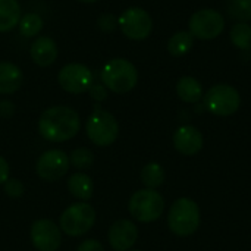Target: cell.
<instances>
[{
	"label": "cell",
	"mask_w": 251,
	"mask_h": 251,
	"mask_svg": "<svg viewBox=\"0 0 251 251\" xmlns=\"http://www.w3.org/2000/svg\"><path fill=\"white\" fill-rule=\"evenodd\" d=\"M79 128V115L68 106H51L38 119L40 135L51 143H63L74 138Z\"/></svg>",
	"instance_id": "6da1fadb"
},
{
	"label": "cell",
	"mask_w": 251,
	"mask_h": 251,
	"mask_svg": "<svg viewBox=\"0 0 251 251\" xmlns=\"http://www.w3.org/2000/svg\"><path fill=\"white\" fill-rule=\"evenodd\" d=\"M101 82L107 90L116 94H125L137 85L138 71L132 62L122 57H116L109 60L103 66Z\"/></svg>",
	"instance_id": "7a4b0ae2"
},
{
	"label": "cell",
	"mask_w": 251,
	"mask_h": 251,
	"mask_svg": "<svg viewBox=\"0 0 251 251\" xmlns=\"http://www.w3.org/2000/svg\"><path fill=\"white\" fill-rule=\"evenodd\" d=\"M169 229L178 237H190L200 226V209L191 199L182 197L174 201L168 213Z\"/></svg>",
	"instance_id": "3957f363"
},
{
	"label": "cell",
	"mask_w": 251,
	"mask_h": 251,
	"mask_svg": "<svg viewBox=\"0 0 251 251\" xmlns=\"http://www.w3.org/2000/svg\"><path fill=\"white\" fill-rule=\"evenodd\" d=\"M85 132L93 144L107 147L116 141L119 135V125L110 112L101 109L100 104H96L93 113L85 122Z\"/></svg>",
	"instance_id": "277c9868"
},
{
	"label": "cell",
	"mask_w": 251,
	"mask_h": 251,
	"mask_svg": "<svg viewBox=\"0 0 251 251\" xmlns=\"http://www.w3.org/2000/svg\"><path fill=\"white\" fill-rule=\"evenodd\" d=\"M129 213L134 219L143 224L157 221L165 210V200L156 190H140L132 194L128 204Z\"/></svg>",
	"instance_id": "5b68a950"
},
{
	"label": "cell",
	"mask_w": 251,
	"mask_h": 251,
	"mask_svg": "<svg viewBox=\"0 0 251 251\" xmlns=\"http://www.w3.org/2000/svg\"><path fill=\"white\" fill-rule=\"evenodd\" d=\"M96 224V210L85 201L71 204L60 216L59 226L69 237L87 234Z\"/></svg>",
	"instance_id": "8992f818"
},
{
	"label": "cell",
	"mask_w": 251,
	"mask_h": 251,
	"mask_svg": "<svg viewBox=\"0 0 251 251\" xmlns=\"http://www.w3.org/2000/svg\"><path fill=\"white\" fill-rule=\"evenodd\" d=\"M204 97V107L216 116L234 115L241 106V96L238 90L228 84H218L207 90Z\"/></svg>",
	"instance_id": "52a82bcc"
},
{
	"label": "cell",
	"mask_w": 251,
	"mask_h": 251,
	"mask_svg": "<svg viewBox=\"0 0 251 251\" xmlns=\"http://www.w3.org/2000/svg\"><path fill=\"white\" fill-rule=\"evenodd\" d=\"M190 34L199 40H213L225 29V19L215 9H201L191 15L188 22Z\"/></svg>",
	"instance_id": "ba28073f"
},
{
	"label": "cell",
	"mask_w": 251,
	"mask_h": 251,
	"mask_svg": "<svg viewBox=\"0 0 251 251\" xmlns=\"http://www.w3.org/2000/svg\"><path fill=\"white\" fill-rule=\"evenodd\" d=\"M118 25L125 37L135 41L147 38L153 31V19L141 7L125 9L118 19Z\"/></svg>",
	"instance_id": "9c48e42d"
},
{
	"label": "cell",
	"mask_w": 251,
	"mask_h": 251,
	"mask_svg": "<svg viewBox=\"0 0 251 251\" xmlns=\"http://www.w3.org/2000/svg\"><path fill=\"white\" fill-rule=\"evenodd\" d=\"M57 81L65 91L71 94H81L90 90L94 84V76L88 66L82 63H68L59 71Z\"/></svg>",
	"instance_id": "30bf717a"
},
{
	"label": "cell",
	"mask_w": 251,
	"mask_h": 251,
	"mask_svg": "<svg viewBox=\"0 0 251 251\" xmlns=\"http://www.w3.org/2000/svg\"><path fill=\"white\" fill-rule=\"evenodd\" d=\"M69 156L57 149L47 150L44 151L35 165L37 175L47 181V182H54L60 178H63L69 169Z\"/></svg>",
	"instance_id": "8fae6325"
},
{
	"label": "cell",
	"mask_w": 251,
	"mask_h": 251,
	"mask_svg": "<svg viewBox=\"0 0 251 251\" xmlns=\"http://www.w3.org/2000/svg\"><path fill=\"white\" fill-rule=\"evenodd\" d=\"M31 243L38 251H57L62 244L60 228L50 219L35 221L31 226Z\"/></svg>",
	"instance_id": "7c38bea8"
},
{
	"label": "cell",
	"mask_w": 251,
	"mask_h": 251,
	"mask_svg": "<svg viewBox=\"0 0 251 251\" xmlns=\"http://www.w3.org/2000/svg\"><path fill=\"white\" fill-rule=\"evenodd\" d=\"M137 238L138 229L135 224L128 219H119L109 228L107 240L115 251H128L137 243Z\"/></svg>",
	"instance_id": "4fadbf2b"
},
{
	"label": "cell",
	"mask_w": 251,
	"mask_h": 251,
	"mask_svg": "<svg viewBox=\"0 0 251 251\" xmlns=\"http://www.w3.org/2000/svg\"><path fill=\"white\" fill-rule=\"evenodd\" d=\"M174 146L184 156L197 154L204 144L203 134L193 125H182L174 134Z\"/></svg>",
	"instance_id": "5bb4252c"
},
{
	"label": "cell",
	"mask_w": 251,
	"mask_h": 251,
	"mask_svg": "<svg viewBox=\"0 0 251 251\" xmlns=\"http://www.w3.org/2000/svg\"><path fill=\"white\" fill-rule=\"evenodd\" d=\"M29 54H31V59L35 65L50 66L57 59L59 49H57V44L53 38L41 35V37H37L35 41L31 44Z\"/></svg>",
	"instance_id": "9a60e30c"
},
{
	"label": "cell",
	"mask_w": 251,
	"mask_h": 251,
	"mask_svg": "<svg viewBox=\"0 0 251 251\" xmlns=\"http://www.w3.org/2000/svg\"><path fill=\"white\" fill-rule=\"evenodd\" d=\"M24 82V74L12 62H0V94L16 93Z\"/></svg>",
	"instance_id": "2e32d148"
},
{
	"label": "cell",
	"mask_w": 251,
	"mask_h": 251,
	"mask_svg": "<svg viewBox=\"0 0 251 251\" xmlns=\"http://www.w3.org/2000/svg\"><path fill=\"white\" fill-rule=\"evenodd\" d=\"M176 94L185 103H197L203 99V85L194 76H182L176 84Z\"/></svg>",
	"instance_id": "e0dca14e"
},
{
	"label": "cell",
	"mask_w": 251,
	"mask_h": 251,
	"mask_svg": "<svg viewBox=\"0 0 251 251\" xmlns=\"http://www.w3.org/2000/svg\"><path fill=\"white\" fill-rule=\"evenodd\" d=\"M68 185V190L69 193L79 199L81 201H87L93 197V181L91 178L84 174V172H76V174H72L66 182Z\"/></svg>",
	"instance_id": "ac0fdd59"
},
{
	"label": "cell",
	"mask_w": 251,
	"mask_h": 251,
	"mask_svg": "<svg viewBox=\"0 0 251 251\" xmlns=\"http://www.w3.org/2000/svg\"><path fill=\"white\" fill-rule=\"evenodd\" d=\"M21 18L22 15L18 0H0V32L13 29Z\"/></svg>",
	"instance_id": "d6986e66"
},
{
	"label": "cell",
	"mask_w": 251,
	"mask_h": 251,
	"mask_svg": "<svg viewBox=\"0 0 251 251\" xmlns=\"http://www.w3.org/2000/svg\"><path fill=\"white\" fill-rule=\"evenodd\" d=\"M193 44H194V37L190 34V31H178L169 38L168 51L172 56L179 57V56H184L185 53H188L191 50Z\"/></svg>",
	"instance_id": "ffe728a7"
},
{
	"label": "cell",
	"mask_w": 251,
	"mask_h": 251,
	"mask_svg": "<svg viewBox=\"0 0 251 251\" xmlns=\"http://www.w3.org/2000/svg\"><path fill=\"white\" fill-rule=\"evenodd\" d=\"M141 182L149 190H156L165 182V171L159 163H149L141 169Z\"/></svg>",
	"instance_id": "44dd1931"
},
{
	"label": "cell",
	"mask_w": 251,
	"mask_h": 251,
	"mask_svg": "<svg viewBox=\"0 0 251 251\" xmlns=\"http://www.w3.org/2000/svg\"><path fill=\"white\" fill-rule=\"evenodd\" d=\"M232 44L240 50H251V25L249 22H237L229 32Z\"/></svg>",
	"instance_id": "7402d4cb"
},
{
	"label": "cell",
	"mask_w": 251,
	"mask_h": 251,
	"mask_svg": "<svg viewBox=\"0 0 251 251\" xmlns=\"http://www.w3.org/2000/svg\"><path fill=\"white\" fill-rule=\"evenodd\" d=\"M19 32L21 35L24 37H34L37 35L41 29H43V19L38 13H34V12H29V13H25L19 24Z\"/></svg>",
	"instance_id": "603a6c76"
},
{
	"label": "cell",
	"mask_w": 251,
	"mask_h": 251,
	"mask_svg": "<svg viewBox=\"0 0 251 251\" xmlns=\"http://www.w3.org/2000/svg\"><path fill=\"white\" fill-rule=\"evenodd\" d=\"M226 12L238 22L251 21V0H228Z\"/></svg>",
	"instance_id": "cb8c5ba5"
},
{
	"label": "cell",
	"mask_w": 251,
	"mask_h": 251,
	"mask_svg": "<svg viewBox=\"0 0 251 251\" xmlns=\"http://www.w3.org/2000/svg\"><path fill=\"white\" fill-rule=\"evenodd\" d=\"M69 163L74 165L76 169H87L94 163V154L91 150L85 147H79L71 151L69 156Z\"/></svg>",
	"instance_id": "d4e9b609"
},
{
	"label": "cell",
	"mask_w": 251,
	"mask_h": 251,
	"mask_svg": "<svg viewBox=\"0 0 251 251\" xmlns=\"http://www.w3.org/2000/svg\"><path fill=\"white\" fill-rule=\"evenodd\" d=\"M97 25L101 31L104 32H112L116 29L118 26V18L112 13H103L100 15V18L97 19Z\"/></svg>",
	"instance_id": "484cf974"
},
{
	"label": "cell",
	"mask_w": 251,
	"mask_h": 251,
	"mask_svg": "<svg viewBox=\"0 0 251 251\" xmlns=\"http://www.w3.org/2000/svg\"><path fill=\"white\" fill-rule=\"evenodd\" d=\"M4 193L12 197V199H18L24 194V185L19 179L16 178H9L4 182Z\"/></svg>",
	"instance_id": "4316f807"
},
{
	"label": "cell",
	"mask_w": 251,
	"mask_h": 251,
	"mask_svg": "<svg viewBox=\"0 0 251 251\" xmlns=\"http://www.w3.org/2000/svg\"><path fill=\"white\" fill-rule=\"evenodd\" d=\"M91 99H94L96 101H103L107 97V90L103 84H93L88 90Z\"/></svg>",
	"instance_id": "83f0119b"
},
{
	"label": "cell",
	"mask_w": 251,
	"mask_h": 251,
	"mask_svg": "<svg viewBox=\"0 0 251 251\" xmlns=\"http://www.w3.org/2000/svg\"><path fill=\"white\" fill-rule=\"evenodd\" d=\"M76 251H104V247L97 240H85L79 244Z\"/></svg>",
	"instance_id": "f1b7e54d"
},
{
	"label": "cell",
	"mask_w": 251,
	"mask_h": 251,
	"mask_svg": "<svg viewBox=\"0 0 251 251\" xmlns=\"http://www.w3.org/2000/svg\"><path fill=\"white\" fill-rule=\"evenodd\" d=\"M10 178V168L9 163L0 156V184H4Z\"/></svg>",
	"instance_id": "f546056e"
},
{
	"label": "cell",
	"mask_w": 251,
	"mask_h": 251,
	"mask_svg": "<svg viewBox=\"0 0 251 251\" xmlns=\"http://www.w3.org/2000/svg\"><path fill=\"white\" fill-rule=\"evenodd\" d=\"M12 113H13V104L7 100L0 101V116L9 118V116H12Z\"/></svg>",
	"instance_id": "4dcf8cb0"
},
{
	"label": "cell",
	"mask_w": 251,
	"mask_h": 251,
	"mask_svg": "<svg viewBox=\"0 0 251 251\" xmlns=\"http://www.w3.org/2000/svg\"><path fill=\"white\" fill-rule=\"evenodd\" d=\"M78 1H82V3H94L97 0H78Z\"/></svg>",
	"instance_id": "1f68e13d"
},
{
	"label": "cell",
	"mask_w": 251,
	"mask_h": 251,
	"mask_svg": "<svg viewBox=\"0 0 251 251\" xmlns=\"http://www.w3.org/2000/svg\"><path fill=\"white\" fill-rule=\"evenodd\" d=\"M134 251H140V250H134Z\"/></svg>",
	"instance_id": "d6a6232c"
}]
</instances>
